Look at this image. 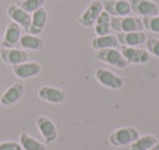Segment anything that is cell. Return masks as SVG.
<instances>
[{"instance_id":"3","label":"cell","mask_w":159,"mask_h":150,"mask_svg":"<svg viewBox=\"0 0 159 150\" xmlns=\"http://www.w3.org/2000/svg\"><path fill=\"white\" fill-rule=\"evenodd\" d=\"M95 58L98 60L110 65V66L119 67V69H126L129 66V62L124 59L123 53L120 52L119 48H106V49L96 51Z\"/></svg>"},{"instance_id":"1","label":"cell","mask_w":159,"mask_h":150,"mask_svg":"<svg viewBox=\"0 0 159 150\" xmlns=\"http://www.w3.org/2000/svg\"><path fill=\"white\" fill-rule=\"evenodd\" d=\"M110 30L115 32H135L143 31V20L137 16L126 17H112L110 18Z\"/></svg>"},{"instance_id":"2","label":"cell","mask_w":159,"mask_h":150,"mask_svg":"<svg viewBox=\"0 0 159 150\" xmlns=\"http://www.w3.org/2000/svg\"><path fill=\"white\" fill-rule=\"evenodd\" d=\"M140 138V132L138 129L133 128V126H124V128H119L113 131L109 135V143L116 148L119 146H126L131 145Z\"/></svg>"},{"instance_id":"26","label":"cell","mask_w":159,"mask_h":150,"mask_svg":"<svg viewBox=\"0 0 159 150\" xmlns=\"http://www.w3.org/2000/svg\"><path fill=\"white\" fill-rule=\"evenodd\" d=\"M0 150H22L21 145L13 140H8V142H2L0 143Z\"/></svg>"},{"instance_id":"28","label":"cell","mask_w":159,"mask_h":150,"mask_svg":"<svg viewBox=\"0 0 159 150\" xmlns=\"http://www.w3.org/2000/svg\"><path fill=\"white\" fill-rule=\"evenodd\" d=\"M0 44H2V38H0Z\"/></svg>"},{"instance_id":"13","label":"cell","mask_w":159,"mask_h":150,"mask_svg":"<svg viewBox=\"0 0 159 150\" xmlns=\"http://www.w3.org/2000/svg\"><path fill=\"white\" fill-rule=\"evenodd\" d=\"M0 58H2V60L4 63L14 66V65H20V63L27 62L28 53L24 49H17V48H2Z\"/></svg>"},{"instance_id":"9","label":"cell","mask_w":159,"mask_h":150,"mask_svg":"<svg viewBox=\"0 0 159 150\" xmlns=\"http://www.w3.org/2000/svg\"><path fill=\"white\" fill-rule=\"evenodd\" d=\"M103 10L110 17H126L131 14V6L129 0H109L103 3Z\"/></svg>"},{"instance_id":"10","label":"cell","mask_w":159,"mask_h":150,"mask_svg":"<svg viewBox=\"0 0 159 150\" xmlns=\"http://www.w3.org/2000/svg\"><path fill=\"white\" fill-rule=\"evenodd\" d=\"M120 52L123 53L124 59L129 63H137V65H144L149 60L151 55L148 51L141 49V48H134V46H121Z\"/></svg>"},{"instance_id":"24","label":"cell","mask_w":159,"mask_h":150,"mask_svg":"<svg viewBox=\"0 0 159 150\" xmlns=\"http://www.w3.org/2000/svg\"><path fill=\"white\" fill-rule=\"evenodd\" d=\"M141 20H143V25L145 30L159 34V14L158 16H152V17H144Z\"/></svg>"},{"instance_id":"18","label":"cell","mask_w":159,"mask_h":150,"mask_svg":"<svg viewBox=\"0 0 159 150\" xmlns=\"http://www.w3.org/2000/svg\"><path fill=\"white\" fill-rule=\"evenodd\" d=\"M20 46L22 49L27 51H41L43 48V39L39 35H32V34H25V35H21L20 38Z\"/></svg>"},{"instance_id":"22","label":"cell","mask_w":159,"mask_h":150,"mask_svg":"<svg viewBox=\"0 0 159 150\" xmlns=\"http://www.w3.org/2000/svg\"><path fill=\"white\" fill-rule=\"evenodd\" d=\"M158 142H159L158 138L154 136V135H144V136L138 138L134 143H131L130 149L131 150H149L151 148H154Z\"/></svg>"},{"instance_id":"27","label":"cell","mask_w":159,"mask_h":150,"mask_svg":"<svg viewBox=\"0 0 159 150\" xmlns=\"http://www.w3.org/2000/svg\"><path fill=\"white\" fill-rule=\"evenodd\" d=\"M149 150H159V142H158L157 145L154 146V148H151V149H149Z\"/></svg>"},{"instance_id":"21","label":"cell","mask_w":159,"mask_h":150,"mask_svg":"<svg viewBox=\"0 0 159 150\" xmlns=\"http://www.w3.org/2000/svg\"><path fill=\"white\" fill-rule=\"evenodd\" d=\"M20 145H21L22 150H46V146L43 143H41L39 140H36L34 136H31L30 133L24 132L20 136Z\"/></svg>"},{"instance_id":"8","label":"cell","mask_w":159,"mask_h":150,"mask_svg":"<svg viewBox=\"0 0 159 150\" xmlns=\"http://www.w3.org/2000/svg\"><path fill=\"white\" fill-rule=\"evenodd\" d=\"M38 97L42 101L49 104H61L66 100V91L63 89L59 87H53V86H43L39 89L38 91Z\"/></svg>"},{"instance_id":"16","label":"cell","mask_w":159,"mask_h":150,"mask_svg":"<svg viewBox=\"0 0 159 150\" xmlns=\"http://www.w3.org/2000/svg\"><path fill=\"white\" fill-rule=\"evenodd\" d=\"M46 21H48V11L43 7L38 8L36 11H34L31 14V25L28 32L32 34V35H39L41 32H43Z\"/></svg>"},{"instance_id":"25","label":"cell","mask_w":159,"mask_h":150,"mask_svg":"<svg viewBox=\"0 0 159 150\" xmlns=\"http://www.w3.org/2000/svg\"><path fill=\"white\" fill-rule=\"evenodd\" d=\"M145 45H147V51H148L149 55L159 58V38L149 36V38H147Z\"/></svg>"},{"instance_id":"14","label":"cell","mask_w":159,"mask_h":150,"mask_svg":"<svg viewBox=\"0 0 159 150\" xmlns=\"http://www.w3.org/2000/svg\"><path fill=\"white\" fill-rule=\"evenodd\" d=\"M7 16L11 18V21L17 22L22 30L28 31L31 25V14L27 13L25 10H22L18 4H11L7 8Z\"/></svg>"},{"instance_id":"19","label":"cell","mask_w":159,"mask_h":150,"mask_svg":"<svg viewBox=\"0 0 159 150\" xmlns=\"http://www.w3.org/2000/svg\"><path fill=\"white\" fill-rule=\"evenodd\" d=\"M91 46L95 51L106 49V48H119V41L116 35H103V36H95L91 41Z\"/></svg>"},{"instance_id":"4","label":"cell","mask_w":159,"mask_h":150,"mask_svg":"<svg viewBox=\"0 0 159 150\" xmlns=\"http://www.w3.org/2000/svg\"><path fill=\"white\" fill-rule=\"evenodd\" d=\"M95 79L98 80L99 84L110 90H120L124 86V80L120 76L115 75L113 72L105 69V67H99L95 72Z\"/></svg>"},{"instance_id":"5","label":"cell","mask_w":159,"mask_h":150,"mask_svg":"<svg viewBox=\"0 0 159 150\" xmlns=\"http://www.w3.org/2000/svg\"><path fill=\"white\" fill-rule=\"evenodd\" d=\"M102 11H103V3L101 0H92L80 16L78 24L82 27H93V24L98 20V17L101 16Z\"/></svg>"},{"instance_id":"7","label":"cell","mask_w":159,"mask_h":150,"mask_svg":"<svg viewBox=\"0 0 159 150\" xmlns=\"http://www.w3.org/2000/svg\"><path fill=\"white\" fill-rule=\"evenodd\" d=\"M36 128L41 132L45 143H52L57 139V128L50 118L38 117L36 118Z\"/></svg>"},{"instance_id":"15","label":"cell","mask_w":159,"mask_h":150,"mask_svg":"<svg viewBox=\"0 0 159 150\" xmlns=\"http://www.w3.org/2000/svg\"><path fill=\"white\" fill-rule=\"evenodd\" d=\"M22 95H24V86H22V83H14L4 91V94L0 98V103L4 107H11L18 103L22 98Z\"/></svg>"},{"instance_id":"20","label":"cell","mask_w":159,"mask_h":150,"mask_svg":"<svg viewBox=\"0 0 159 150\" xmlns=\"http://www.w3.org/2000/svg\"><path fill=\"white\" fill-rule=\"evenodd\" d=\"M110 18L112 17L106 13V11H102L101 16L98 17V20L93 24V30H95L96 36H103V35H109L110 34Z\"/></svg>"},{"instance_id":"23","label":"cell","mask_w":159,"mask_h":150,"mask_svg":"<svg viewBox=\"0 0 159 150\" xmlns=\"http://www.w3.org/2000/svg\"><path fill=\"white\" fill-rule=\"evenodd\" d=\"M43 3H45V0H21V2L18 3V6L22 10L27 11V13L32 14L34 11H36L38 8L43 7Z\"/></svg>"},{"instance_id":"11","label":"cell","mask_w":159,"mask_h":150,"mask_svg":"<svg viewBox=\"0 0 159 150\" xmlns=\"http://www.w3.org/2000/svg\"><path fill=\"white\" fill-rule=\"evenodd\" d=\"M42 72V66L38 62H24L20 65H14L13 66V73L18 79H32L38 76Z\"/></svg>"},{"instance_id":"6","label":"cell","mask_w":159,"mask_h":150,"mask_svg":"<svg viewBox=\"0 0 159 150\" xmlns=\"http://www.w3.org/2000/svg\"><path fill=\"white\" fill-rule=\"evenodd\" d=\"M131 13H134L137 17L144 18V17H152L159 14V7L157 3L152 0H131Z\"/></svg>"},{"instance_id":"12","label":"cell","mask_w":159,"mask_h":150,"mask_svg":"<svg viewBox=\"0 0 159 150\" xmlns=\"http://www.w3.org/2000/svg\"><path fill=\"white\" fill-rule=\"evenodd\" d=\"M117 41L121 46H134L138 48L140 45L145 44L147 34L144 31H135V32H117Z\"/></svg>"},{"instance_id":"17","label":"cell","mask_w":159,"mask_h":150,"mask_svg":"<svg viewBox=\"0 0 159 150\" xmlns=\"http://www.w3.org/2000/svg\"><path fill=\"white\" fill-rule=\"evenodd\" d=\"M21 31L22 28L20 27L17 22L11 21L10 24L7 25L4 32V39H3V48H14L17 44L20 42V38H21Z\"/></svg>"}]
</instances>
